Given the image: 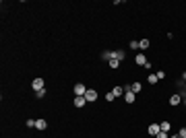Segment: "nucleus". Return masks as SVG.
Listing matches in <instances>:
<instances>
[{"instance_id":"obj_10","label":"nucleus","mask_w":186,"mask_h":138,"mask_svg":"<svg viewBox=\"0 0 186 138\" xmlns=\"http://www.w3.org/2000/svg\"><path fill=\"white\" fill-rule=\"evenodd\" d=\"M87 103V99L85 97H75V107H83Z\"/></svg>"},{"instance_id":"obj_8","label":"nucleus","mask_w":186,"mask_h":138,"mask_svg":"<svg viewBox=\"0 0 186 138\" xmlns=\"http://www.w3.org/2000/svg\"><path fill=\"white\" fill-rule=\"evenodd\" d=\"M35 128L37 130H45V128H48V122H45V120H37L35 122Z\"/></svg>"},{"instance_id":"obj_4","label":"nucleus","mask_w":186,"mask_h":138,"mask_svg":"<svg viewBox=\"0 0 186 138\" xmlns=\"http://www.w3.org/2000/svg\"><path fill=\"white\" fill-rule=\"evenodd\" d=\"M124 101H126V103H134V93H132L130 89H128L126 93H124Z\"/></svg>"},{"instance_id":"obj_9","label":"nucleus","mask_w":186,"mask_h":138,"mask_svg":"<svg viewBox=\"0 0 186 138\" xmlns=\"http://www.w3.org/2000/svg\"><path fill=\"white\" fill-rule=\"evenodd\" d=\"M149 45H151V41H149V39H138V48H141V50H147Z\"/></svg>"},{"instance_id":"obj_14","label":"nucleus","mask_w":186,"mask_h":138,"mask_svg":"<svg viewBox=\"0 0 186 138\" xmlns=\"http://www.w3.org/2000/svg\"><path fill=\"white\" fill-rule=\"evenodd\" d=\"M159 128H161V132H170V122H161Z\"/></svg>"},{"instance_id":"obj_25","label":"nucleus","mask_w":186,"mask_h":138,"mask_svg":"<svg viewBox=\"0 0 186 138\" xmlns=\"http://www.w3.org/2000/svg\"><path fill=\"white\" fill-rule=\"evenodd\" d=\"M182 78H184V80H186V72H184V74H182Z\"/></svg>"},{"instance_id":"obj_11","label":"nucleus","mask_w":186,"mask_h":138,"mask_svg":"<svg viewBox=\"0 0 186 138\" xmlns=\"http://www.w3.org/2000/svg\"><path fill=\"white\" fill-rule=\"evenodd\" d=\"M112 58H116V60H120V62H122V60H124V52H122V50L112 52Z\"/></svg>"},{"instance_id":"obj_21","label":"nucleus","mask_w":186,"mask_h":138,"mask_svg":"<svg viewBox=\"0 0 186 138\" xmlns=\"http://www.w3.org/2000/svg\"><path fill=\"white\" fill-rule=\"evenodd\" d=\"M130 48H132V50H136V48H138V41H136V39H134V41H130Z\"/></svg>"},{"instance_id":"obj_15","label":"nucleus","mask_w":186,"mask_h":138,"mask_svg":"<svg viewBox=\"0 0 186 138\" xmlns=\"http://www.w3.org/2000/svg\"><path fill=\"white\" fill-rule=\"evenodd\" d=\"M108 64H110V68H118V66H120V60H116V58H112V60H110Z\"/></svg>"},{"instance_id":"obj_2","label":"nucleus","mask_w":186,"mask_h":138,"mask_svg":"<svg viewBox=\"0 0 186 138\" xmlns=\"http://www.w3.org/2000/svg\"><path fill=\"white\" fill-rule=\"evenodd\" d=\"M85 99H87V101H95V99H97V91H95V89H87Z\"/></svg>"},{"instance_id":"obj_19","label":"nucleus","mask_w":186,"mask_h":138,"mask_svg":"<svg viewBox=\"0 0 186 138\" xmlns=\"http://www.w3.org/2000/svg\"><path fill=\"white\" fill-rule=\"evenodd\" d=\"M106 99H108V101H114V99H116V95H114V93H112V91H110V93L106 95Z\"/></svg>"},{"instance_id":"obj_20","label":"nucleus","mask_w":186,"mask_h":138,"mask_svg":"<svg viewBox=\"0 0 186 138\" xmlns=\"http://www.w3.org/2000/svg\"><path fill=\"white\" fill-rule=\"evenodd\" d=\"M35 122H37V120H27V126H29V128H35Z\"/></svg>"},{"instance_id":"obj_16","label":"nucleus","mask_w":186,"mask_h":138,"mask_svg":"<svg viewBox=\"0 0 186 138\" xmlns=\"http://www.w3.org/2000/svg\"><path fill=\"white\" fill-rule=\"evenodd\" d=\"M147 80H149L151 85H155V83H157L159 78H157V74H149V78H147Z\"/></svg>"},{"instance_id":"obj_24","label":"nucleus","mask_w":186,"mask_h":138,"mask_svg":"<svg viewBox=\"0 0 186 138\" xmlns=\"http://www.w3.org/2000/svg\"><path fill=\"white\" fill-rule=\"evenodd\" d=\"M182 103H184V105H186V97H184V99H182Z\"/></svg>"},{"instance_id":"obj_5","label":"nucleus","mask_w":186,"mask_h":138,"mask_svg":"<svg viewBox=\"0 0 186 138\" xmlns=\"http://www.w3.org/2000/svg\"><path fill=\"white\" fill-rule=\"evenodd\" d=\"M126 89H130V91H132V93L136 95V93H138V91H141L143 87H141V83H132V85H130V87H126Z\"/></svg>"},{"instance_id":"obj_18","label":"nucleus","mask_w":186,"mask_h":138,"mask_svg":"<svg viewBox=\"0 0 186 138\" xmlns=\"http://www.w3.org/2000/svg\"><path fill=\"white\" fill-rule=\"evenodd\" d=\"M101 58H103V60H108V62H110V60H112V52H103V54H101Z\"/></svg>"},{"instance_id":"obj_1","label":"nucleus","mask_w":186,"mask_h":138,"mask_svg":"<svg viewBox=\"0 0 186 138\" xmlns=\"http://www.w3.org/2000/svg\"><path fill=\"white\" fill-rule=\"evenodd\" d=\"M85 93H87V87H85V85H81V83L75 85V95H77V97H85Z\"/></svg>"},{"instance_id":"obj_3","label":"nucleus","mask_w":186,"mask_h":138,"mask_svg":"<svg viewBox=\"0 0 186 138\" xmlns=\"http://www.w3.org/2000/svg\"><path fill=\"white\" fill-rule=\"evenodd\" d=\"M159 132H161V128H159V124H151V126H149V134H151L153 138H155V136H157Z\"/></svg>"},{"instance_id":"obj_23","label":"nucleus","mask_w":186,"mask_h":138,"mask_svg":"<svg viewBox=\"0 0 186 138\" xmlns=\"http://www.w3.org/2000/svg\"><path fill=\"white\" fill-rule=\"evenodd\" d=\"M178 136H180V138H186V128H182V130H180V134H178Z\"/></svg>"},{"instance_id":"obj_26","label":"nucleus","mask_w":186,"mask_h":138,"mask_svg":"<svg viewBox=\"0 0 186 138\" xmlns=\"http://www.w3.org/2000/svg\"><path fill=\"white\" fill-rule=\"evenodd\" d=\"M172 138H180V136H172Z\"/></svg>"},{"instance_id":"obj_7","label":"nucleus","mask_w":186,"mask_h":138,"mask_svg":"<svg viewBox=\"0 0 186 138\" xmlns=\"http://www.w3.org/2000/svg\"><path fill=\"white\" fill-rule=\"evenodd\" d=\"M134 60H136V64H141V66H145V64H147V58H145L143 54H136V56H134Z\"/></svg>"},{"instance_id":"obj_6","label":"nucleus","mask_w":186,"mask_h":138,"mask_svg":"<svg viewBox=\"0 0 186 138\" xmlns=\"http://www.w3.org/2000/svg\"><path fill=\"white\" fill-rule=\"evenodd\" d=\"M35 91H39V89H43V78H35L33 80V85H31Z\"/></svg>"},{"instance_id":"obj_22","label":"nucleus","mask_w":186,"mask_h":138,"mask_svg":"<svg viewBox=\"0 0 186 138\" xmlns=\"http://www.w3.org/2000/svg\"><path fill=\"white\" fill-rule=\"evenodd\" d=\"M155 138H168V132H159V134H157Z\"/></svg>"},{"instance_id":"obj_13","label":"nucleus","mask_w":186,"mask_h":138,"mask_svg":"<svg viewBox=\"0 0 186 138\" xmlns=\"http://www.w3.org/2000/svg\"><path fill=\"white\" fill-rule=\"evenodd\" d=\"M112 93H114L116 97H120V95H124V89H122V87H114V89H112Z\"/></svg>"},{"instance_id":"obj_12","label":"nucleus","mask_w":186,"mask_h":138,"mask_svg":"<svg viewBox=\"0 0 186 138\" xmlns=\"http://www.w3.org/2000/svg\"><path fill=\"white\" fill-rule=\"evenodd\" d=\"M170 103H172V105H178V103H182V97H180V95H172V97H170Z\"/></svg>"},{"instance_id":"obj_17","label":"nucleus","mask_w":186,"mask_h":138,"mask_svg":"<svg viewBox=\"0 0 186 138\" xmlns=\"http://www.w3.org/2000/svg\"><path fill=\"white\" fill-rule=\"evenodd\" d=\"M35 95H37V99L45 97V89H39V91H35Z\"/></svg>"}]
</instances>
